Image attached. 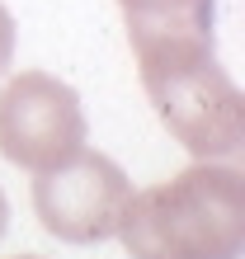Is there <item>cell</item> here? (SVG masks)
Segmentation results:
<instances>
[{"instance_id": "obj_6", "label": "cell", "mask_w": 245, "mask_h": 259, "mask_svg": "<svg viewBox=\"0 0 245 259\" xmlns=\"http://www.w3.org/2000/svg\"><path fill=\"white\" fill-rule=\"evenodd\" d=\"M10 62H14V14L0 5V75H5Z\"/></svg>"}, {"instance_id": "obj_8", "label": "cell", "mask_w": 245, "mask_h": 259, "mask_svg": "<svg viewBox=\"0 0 245 259\" xmlns=\"http://www.w3.org/2000/svg\"><path fill=\"white\" fill-rule=\"evenodd\" d=\"M10 259H43V254H10Z\"/></svg>"}, {"instance_id": "obj_1", "label": "cell", "mask_w": 245, "mask_h": 259, "mask_svg": "<svg viewBox=\"0 0 245 259\" xmlns=\"http://www.w3.org/2000/svg\"><path fill=\"white\" fill-rule=\"evenodd\" d=\"M118 240L132 259H240L245 254V175L198 160L128 198Z\"/></svg>"}, {"instance_id": "obj_7", "label": "cell", "mask_w": 245, "mask_h": 259, "mask_svg": "<svg viewBox=\"0 0 245 259\" xmlns=\"http://www.w3.org/2000/svg\"><path fill=\"white\" fill-rule=\"evenodd\" d=\"M5 226H10V203H5V189H0V236H5Z\"/></svg>"}, {"instance_id": "obj_4", "label": "cell", "mask_w": 245, "mask_h": 259, "mask_svg": "<svg viewBox=\"0 0 245 259\" xmlns=\"http://www.w3.org/2000/svg\"><path fill=\"white\" fill-rule=\"evenodd\" d=\"M128 198H132V184L123 165L85 146L33 179V212L43 231L66 240V245H95V240L118 236Z\"/></svg>"}, {"instance_id": "obj_5", "label": "cell", "mask_w": 245, "mask_h": 259, "mask_svg": "<svg viewBox=\"0 0 245 259\" xmlns=\"http://www.w3.org/2000/svg\"><path fill=\"white\" fill-rule=\"evenodd\" d=\"M118 5L132 48L212 38V19H217V0H118Z\"/></svg>"}, {"instance_id": "obj_3", "label": "cell", "mask_w": 245, "mask_h": 259, "mask_svg": "<svg viewBox=\"0 0 245 259\" xmlns=\"http://www.w3.org/2000/svg\"><path fill=\"white\" fill-rule=\"evenodd\" d=\"M85 146L80 95L48 71H19L0 85V156L43 175Z\"/></svg>"}, {"instance_id": "obj_2", "label": "cell", "mask_w": 245, "mask_h": 259, "mask_svg": "<svg viewBox=\"0 0 245 259\" xmlns=\"http://www.w3.org/2000/svg\"><path fill=\"white\" fill-rule=\"evenodd\" d=\"M137 71L156 118L170 137L198 160H236L245 146V118H240V90L222 71L212 38H184V42H151L132 48Z\"/></svg>"}]
</instances>
